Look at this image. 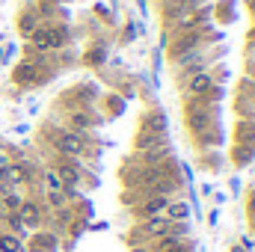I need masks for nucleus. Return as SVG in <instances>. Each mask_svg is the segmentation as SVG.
Returning <instances> with one entry per match:
<instances>
[{"instance_id":"f257e3e1","label":"nucleus","mask_w":255,"mask_h":252,"mask_svg":"<svg viewBox=\"0 0 255 252\" xmlns=\"http://www.w3.org/2000/svg\"><path fill=\"white\" fill-rule=\"evenodd\" d=\"M54 145H57V151L65 154V157H80L86 151V136L83 133H74V130H63V133H57Z\"/></svg>"},{"instance_id":"f03ea898","label":"nucleus","mask_w":255,"mask_h":252,"mask_svg":"<svg viewBox=\"0 0 255 252\" xmlns=\"http://www.w3.org/2000/svg\"><path fill=\"white\" fill-rule=\"evenodd\" d=\"M42 80V68L39 63H30V60H24V63H18L12 68V83H18V86H33V83H39Z\"/></svg>"},{"instance_id":"7ed1b4c3","label":"nucleus","mask_w":255,"mask_h":252,"mask_svg":"<svg viewBox=\"0 0 255 252\" xmlns=\"http://www.w3.org/2000/svg\"><path fill=\"white\" fill-rule=\"evenodd\" d=\"M184 92L187 95H211L214 92V77L208 74V71H193L187 74V83H184Z\"/></svg>"},{"instance_id":"20e7f679","label":"nucleus","mask_w":255,"mask_h":252,"mask_svg":"<svg viewBox=\"0 0 255 252\" xmlns=\"http://www.w3.org/2000/svg\"><path fill=\"white\" fill-rule=\"evenodd\" d=\"M196 48H199V30H193V33H187V36H178V39L169 45L172 63H178V60L187 57V54H196Z\"/></svg>"},{"instance_id":"39448f33","label":"nucleus","mask_w":255,"mask_h":252,"mask_svg":"<svg viewBox=\"0 0 255 252\" xmlns=\"http://www.w3.org/2000/svg\"><path fill=\"white\" fill-rule=\"evenodd\" d=\"M27 178H30V172H27V166H21V163H6V166L0 169V181L9 190H15L18 184H24Z\"/></svg>"},{"instance_id":"423d86ee","label":"nucleus","mask_w":255,"mask_h":252,"mask_svg":"<svg viewBox=\"0 0 255 252\" xmlns=\"http://www.w3.org/2000/svg\"><path fill=\"white\" fill-rule=\"evenodd\" d=\"M45 27H48V45H51V51H63L65 45L71 42V30H68L65 24H57V21H48Z\"/></svg>"},{"instance_id":"0eeeda50","label":"nucleus","mask_w":255,"mask_h":252,"mask_svg":"<svg viewBox=\"0 0 255 252\" xmlns=\"http://www.w3.org/2000/svg\"><path fill=\"white\" fill-rule=\"evenodd\" d=\"M139 235L142 238H163V235H169V220L166 217H148L139 226Z\"/></svg>"},{"instance_id":"6e6552de","label":"nucleus","mask_w":255,"mask_h":252,"mask_svg":"<svg viewBox=\"0 0 255 252\" xmlns=\"http://www.w3.org/2000/svg\"><path fill=\"white\" fill-rule=\"evenodd\" d=\"M15 214H18V220H21L24 226H33V229H36V226L42 223V208H39L36 202H21V208H18Z\"/></svg>"},{"instance_id":"1a4fd4ad","label":"nucleus","mask_w":255,"mask_h":252,"mask_svg":"<svg viewBox=\"0 0 255 252\" xmlns=\"http://www.w3.org/2000/svg\"><path fill=\"white\" fill-rule=\"evenodd\" d=\"M187 122H190L193 130H196V127H199V130H205V127L211 125V110H208L202 101H199V104H193L190 110H187Z\"/></svg>"},{"instance_id":"9d476101","label":"nucleus","mask_w":255,"mask_h":252,"mask_svg":"<svg viewBox=\"0 0 255 252\" xmlns=\"http://www.w3.org/2000/svg\"><path fill=\"white\" fill-rule=\"evenodd\" d=\"M39 24H42V21H39V15H36L33 9H24V12L18 15V33L27 36V39H30V33H33Z\"/></svg>"},{"instance_id":"9b49d317","label":"nucleus","mask_w":255,"mask_h":252,"mask_svg":"<svg viewBox=\"0 0 255 252\" xmlns=\"http://www.w3.org/2000/svg\"><path fill=\"white\" fill-rule=\"evenodd\" d=\"M166 196H151V199H145V205L139 208V217H160V211H166Z\"/></svg>"},{"instance_id":"f8f14e48","label":"nucleus","mask_w":255,"mask_h":252,"mask_svg":"<svg viewBox=\"0 0 255 252\" xmlns=\"http://www.w3.org/2000/svg\"><path fill=\"white\" fill-rule=\"evenodd\" d=\"M68 125H71L74 133H86V130L92 127V116H89L86 110H74V113L68 116Z\"/></svg>"},{"instance_id":"ddd939ff","label":"nucleus","mask_w":255,"mask_h":252,"mask_svg":"<svg viewBox=\"0 0 255 252\" xmlns=\"http://www.w3.org/2000/svg\"><path fill=\"white\" fill-rule=\"evenodd\" d=\"M154 145H166V133H148V130H142V133L136 136V148H139V151L154 148Z\"/></svg>"},{"instance_id":"4468645a","label":"nucleus","mask_w":255,"mask_h":252,"mask_svg":"<svg viewBox=\"0 0 255 252\" xmlns=\"http://www.w3.org/2000/svg\"><path fill=\"white\" fill-rule=\"evenodd\" d=\"M104 60H107V48H104V45H92V48L83 54V65H92V68L104 65Z\"/></svg>"},{"instance_id":"2eb2a0df","label":"nucleus","mask_w":255,"mask_h":252,"mask_svg":"<svg viewBox=\"0 0 255 252\" xmlns=\"http://www.w3.org/2000/svg\"><path fill=\"white\" fill-rule=\"evenodd\" d=\"M142 130H148V133H166V116H163V113H151V116H145Z\"/></svg>"},{"instance_id":"dca6fc26","label":"nucleus","mask_w":255,"mask_h":252,"mask_svg":"<svg viewBox=\"0 0 255 252\" xmlns=\"http://www.w3.org/2000/svg\"><path fill=\"white\" fill-rule=\"evenodd\" d=\"M187 217H190V208H187L184 202H169V205H166V220H169V223H172V220L184 223Z\"/></svg>"},{"instance_id":"f3484780","label":"nucleus","mask_w":255,"mask_h":252,"mask_svg":"<svg viewBox=\"0 0 255 252\" xmlns=\"http://www.w3.org/2000/svg\"><path fill=\"white\" fill-rule=\"evenodd\" d=\"M54 172L63 178L65 187H71V184H77V181H80V169H77V166H71V163H63V166H57Z\"/></svg>"},{"instance_id":"a211bd4d","label":"nucleus","mask_w":255,"mask_h":252,"mask_svg":"<svg viewBox=\"0 0 255 252\" xmlns=\"http://www.w3.org/2000/svg\"><path fill=\"white\" fill-rule=\"evenodd\" d=\"M30 250L33 252H54L57 250V238H51V235H33Z\"/></svg>"},{"instance_id":"6ab92c4d","label":"nucleus","mask_w":255,"mask_h":252,"mask_svg":"<svg viewBox=\"0 0 255 252\" xmlns=\"http://www.w3.org/2000/svg\"><path fill=\"white\" fill-rule=\"evenodd\" d=\"M24 244L15 238V235H0V252H21Z\"/></svg>"},{"instance_id":"aec40b11","label":"nucleus","mask_w":255,"mask_h":252,"mask_svg":"<svg viewBox=\"0 0 255 252\" xmlns=\"http://www.w3.org/2000/svg\"><path fill=\"white\" fill-rule=\"evenodd\" d=\"M45 184H48V193H63V190H65L63 178H60L54 169H48V172H45Z\"/></svg>"},{"instance_id":"412c9836","label":"nucleus","mask_w":255,"mask_h":252,"mask_svg":"<svg viewBox=\"0 0 255 252\" xmlns=\"http://www.w3.org/2000/svg\"><path fill=\"white\" fill-rule=\"evenodd\" d=\"M238 139H241V142H244V139H247V142L255 139V122H241V125H238Z\"/></svg>"},{"instance_id":"4be33fe9","label":"nucleus","mask_w":255,"mask_h":252,"mask_svg":"<svg viewBox=\"0 0 255 252\" xmlns=\"http://www.w3.org/2000/svg\"><path fill=\"white\" fill-rule=\"evenodd\" d=\"M142 154H145V160H148V163H154V160H163V157H166V145H154V148H145Z\"/></svg>"},{"instance_id":"5701e85b","label":"nucleus","mask_w":255,"mask_h":252,"mask_svg":"<svg viewBox=\"0 0 255 252\" xmlns=\"http://www.w3.org/2000/svg\"><path fill=\"white\" fill-rule=\"evenodd\" d=\"M48 199H51V205H54V208H60V205H63V193H48Z\"/></svg>"},{"instance_id":"b1692460","label":"nucleus","mask_w":255,"mask_h":252,"mask_svg":"<svg viewBox=\"0 0 255 252\" xmlns=\"http://www.w3.org/2000/svg\"><path fill=\"white\" fill-rule=\"evenodd\" d=\"M250 214H253V217H255V193H253V196H250Z\"/></svg>"},{"instance_id":"393cba45","label":"nucleus","mask_w":255,"mask_h":252,"mask_svg":"<svg viewBox=\"0 0 255 252\" xmlns=\"http://www.w3.org/2000/svg\"><path fill=\"white\" fill-rule=\"evenodd\" d=\"M163 252H190V250H187V247L181 244V247H175V250H163Z\"/></svg>"},{"instance_id":"a878e982","label":"nucleus","mask_w":255,"mask_h":252,"mask_svg":"<svg viewBox=\"0 0 255 252\" xmlns=\"http://www.w3.org/2000/svg\"><path fill=\"white\" fill-rule=\"evenodd\" d=\"M0 208H3V193H0Z\"/></svg>"},{"instance_id":"bb28decb","label":"nucleus","mask_w":255,"mask_h":252,"mask_svg":"<svg viewBox=\"0 0 255 252\" xmlns=\"http://www.w3.org/2000/svg\"><path fill=\"white\" fill-rule=\"evenodd\" d=\"M235 252H244V250H241V247H235Z\"/></svg>"},{"instance_id":"cd10ccee","label":"nucleus","mask_w":255,"mask_h":252,"mask_svg":"<svg viewBox=\"0 0 255 252\" xmlns=\"http://www.w3.org/2000/svg\"><path fill=\"white\" fill-rule=\"evenodd\" d=\"M60 3H71V0H60Z\"/></svg>"}]
</instances>
